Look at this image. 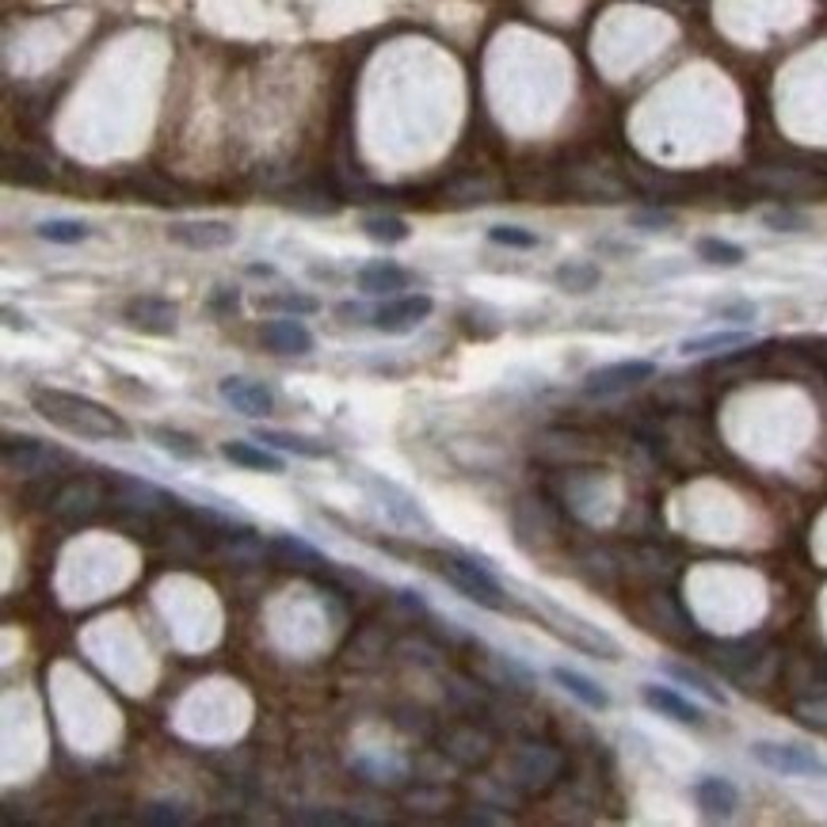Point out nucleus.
Returning <instances> with one entry per match:
<instances>
[{"mask_svg": "<svg viewBox=\"0 0 827 827\" xmlns=\"http://www.w3.org/2000/svg\"><path fill=\"white\" fill-rule=\"evenodd\" d=\"M31 408L50 423V428L65 431L73 438H88V443H130L133 428L118 412L92 397H80L69 390H54V385H35Z\"/></svg>", "mask_w": 827, "mask_h": 827, "instance_id": "obj_1", "label": "nucleus"}, {"mask_svg": "<svg viewBox=\"0 0 827 827\" xmlns=\"http://www.w3.org/2000/svg\"><path fill=\"white\" fill-rule=\"evenodd\" d=\"M564 751L546 740H519L508 755V786L523 797H542L561 781Z\"/></svg>", "mask_w": 827, "mask_h": 827, "instance_id": "obj_2", "label": "nucleus"}, {"mask_svg": "<svg viewBox=\"0 0 827 827\" xmlns=\"http://www.w3.org/2000/svg\"><path fill=\"white\" fill-rule=\"evenodd\" d=\"M435 561V572L454 587L458 595H466L469 602L484 610H508V595H504L500 580L484 572L481 564L466 561V557H454V554H431Z\"/></svg>", "mask_w": 827, "mask_h": 827, "instance_id": "obj_3", "label": "nucleus"}, {"mask_svg": "<svg viewBox=\"0 0 827 827\" xmlns=\"http://www.w3.org/2000/svg\"><path fill=\"white\" fill-rule=\"evenodd\" d=\"M705 660L717 667L725 679L740 683L743 690H755V683H766L763 664H771L774 652H766L763 640H710Z\"/></svg>", "mask_w": 827, "mask_h": 827, "instance_id": "obj_4", "label": "nucleus"}, {"mask_svg": "<svg viewBox=\"0 0 827 827\" xmlns=\"http://www.w3.org/2000/svg\"><path fill=\"white\" fill-rule=\"evenodd\" d=\"M542 610L554 618V622H549V629L561 633V637L569 640L572 648L595 656V660H622V645H618L610 633H602L599 625L584 622L580 614H572V610L557 607V602H549V599H542Z\"/></svg>", "mask_w": 827, "mask_h": 827, "instance_id": "obj_5", "label": "nucleus"}, {"mask_svg": "<svg viewBox=\"0 0 827 827\" xmlns=\"http://www.w3.org/2000/svg\"><path fill=\"white\" fill-rule=\"evenodd\" d=\"M107 496L111 492L96 476H73V481L58 484V492L50 496V516L65 526H80L107 504Z\"/></svg>", "mask_w": 827, "mask_h": 827, "instance_id": "obj_6", "label": "nucleus"}, {"mask_svg": "<svg viewBox=\"0 0 827 827\" xmlns=\"http://www.w3.org/2000/svg\"><path fill=\"white\" fill-rule=\"evenodd\" d=\"M438 751L454 766L481 771V766H488L496 759V736H492V728L476 725V721H461V725H450L438 736Z\"/></svg>", "mask_w": 827, "mask_h": 827, "instance_id": "obj_7", "label": "nucleus"}, {"mask_svg": "<svg viewBox=\"0 0 827 827\" xmlns=\"http://www.w3.org/2000/svg\"><path fill=\"white\" fill-rule=\"evenodd\" d=\"M751 759L759 766L786 778H827V763L804 743H781V740H755L751 743Z\"/></svg>", "mask_w": 827, "mask_h": 827, "instance_id": "obj_8", "label": "nucleus"}, {"mask_svg": "<svg viewBox=\"0 0 827 827\" xmlns=\"http://www.w3.org/2000/svg\"><path fill=\"white\" fill-rule=\"evenodd\" d=\"M656 378V362L652 359H622L610 362V367H599L584 378V397L591 400H610V397H625L637 385L652 382Z\"/></svg>", "mask_w": 827, "mask_h": 827, "instance_id": "obj_9", "label": "nucleus"}, {"mask_svg": "<svg viewBox=\"0 0 827 827\" xmlns=\"http://www.w3.org/2000/svg\"><path fill=\"white\" fill-rule=\"evenodd\" d=\"M107 492H111V504L115 511H138V516H161V511H188L183 500L161 492L156 484L149 481H138V476H123V473H111L107 476Z\"/></svg>", "mask_w": 827, "mask_h": 827, "instance_id": "obj_10", "label": "nucleus"}, {"mask_svg": "<svg viewBox=\"0 0 827 827\" xmlns=\"http://www.w3.org/2000/svg\"><path fill=\"white\" fill-rule=\"evenodd\" d=\"M0 458H4V469L12 476H50L58 461H65L62 450H54L50 443L31 435H4V446H0Z\"/></svg>", "mask_w": 827, "mask_h": 827, "instance_id": "obj_11", "label": "nucleus"}, {"mask_svg": "<svg viewBox=\"0 0 827 827\" xmlns=\"http://www.w3.org/2000/svg\"><path fill=\"white\" fill-rule=\"evenodd\" d=\"M359 481H362V488L370 492V500H374L397 526H405V531H428L431 526L420 508V500H416L408 488H400V484L385 481V476H374V473H362Z\"/></svg>", "mask_w": 827, "mask_h": 827, "instance_id": "obj_12", "label": "nucleus"}, {"mask_svg": "<svg viewBox=\"0 0 827 827\" xmlns=\"http://www.w3.org/2000/svg\"><path fill=\"white\" fill-rule=\"evenodd\" d=\"M431 309H435V302L428 294H397L370 313V325L385 336H405V332H412L416 325L431 317Z\"/></svg>", "mask_w": 827, "mask_h": 827, "instance_id": "obj_13", "label": "nucleus"}, {"mask_svg": "<svg viewBox=\"0 0 827 827\" xmlns=\"http://www.w3.org/2000/svg\"><path fill=\"white\" fill-rule=\"evenodd\" d=\"M123 320L141 332V336H176V325H180V313L168 297H130L123 309Z\"/></svg>", "mask_w": 827, "mask_h": 827, "instance_id": "obj_14", "label": "nucleus"}, {"mask_svg": "<svg viewBox=\"0 0 827 827\" xmlns=\"http://www.w3.org/2000/svg\"><path fill=\"white\" fill-rule=\"evenodd\" d=\"M168 241H176L180 249L191 252H214V249H229L237 241V229L221 218H188V221H173L168 226Z\"/></svg>", "mask_w": 827, "mask_h": 827, "instance_id": "obj_15", "label": "nucleus"}, {"mask_svg": "<svg viewBox=\"0 0 827 827\" xmlns=\"http://www.w3.org/2000/svg\"><path fill=\"white\" fill-rule=\"evenodd\" d=\"M218 397L226 400L233 412L249 416V420H264V416L275 412V393L267 385L252 382V378H241V374H229L218 382Z\"/></svg>", "mask_w": 827, "mask_h": 827, "instance_id": "obj_16", "label": "nucleus"}, {"mask_svg": "<svg viewBox=\"0 0 827 827\" xmlns=\"http://www.w3.org/2000/svg\"><path fill=\"white\" fill-rule=\"evenodd\" d=\"M557 531V516L549 508V500L542 496H519L516 500V538L519 546H534V542L554 538Z\"/></svg>", "mask_w": 827, "mask_h": 827, "instance_id": "obj_17", "label": "nucleus"}, {"mask_svg": "<svg viewBox=\"0 0 827 827\" xmlns=\"http://www.w3.org/2000/svg\"><path fill=\"white\" fill-rule=\"evenodd\" d=\"M259 340H264L267 352L275 355H309L313 352V332L302 325L297 317H275V320H264L259 328Z\"/></svg>", "mask_w": 827, "mask_h": 827, "instance_id": "obj_18", "label": "nucleus"}, {"mask_svg": "<svg viewBox=\"0 0 827 827\" xmlns=\"http://www.w3.org/2000/svg\"><path fill=\"white\" fill-rule=\"evenodd\" d=\"M640 698H645L648 710L660 713V717H667V721H675V725H690V728L705 725V713L698 710L695 702H687V698H683L679 690H672V687L645 683V687H640Z\"/></svg>", "mask_w": 827, "mask_h": 827, "instance_id": "obj_19", "label": "nucleus"}, {"mask_svg": "<svg viewBox=\"0 0 827 827\" xmlns=\"http://www.w3.org/2000/svg\"><path fill=\"white\" fill-rule=\"evenodd\" d=\"M446 683V702L450 710L466 713V717H481V713L492 710V698H488V683L481 675H469V672H446L443 675Z\"/></svg>", "mask_w": 827, "mask_h": 827, "instance_id": "obj_20", "label": "nucleus"}, {"mask_svg": "<svg viewBox=\"0 0 827 827\" xmlns=\"http://www.w3.org/2000/svg\"><path fill=\"white\" fill-rule=\"evenodd\" d=\"M355 282H359V290L367 297H397L400 290L412 287V271L393 264V259H374V264L359 267Z\"/></svg>", "mask_w": 827, "mask_h": 827, "instance_id": "obj_21", "label": "nucleus"}, {"mask_svg": "<svg viewBox=\"0 0 827 827\" xmlns=\"http://www.w3.org/2000/svg\"><path fill=\"white\" fill-rule=\"evenodd\" d=\"M645 622L652 625L656 633H664V637H672V640L695 637V622H690V618L679 610V602H675L672 595H664V591L648 595V614H645Z\"/></svg>", "mask_w": 827, "mask_h": 827, "instance_id": "obj_22", "label": "nucleus"}, {"mask_svg": "<svg viewBox=\"0 0 827 827\" xmlns=\"http://www.w3.org/2000/svg\"><path fill=\"white\" fill-rule=\"evenodd\" d=\"M695 801L702 809V816L710 819H728L740 804V793L728 778H717V774H705V778L695 781Z\"/></svg>", "mask_w": 827, "mask_h": 827, "instance_id": "obj_23", "label": "nucleus"}, {"mask_svg": "<svg viewBox=\"0 0 827 827\" xmlns=\"http://www.w3.org/2000/svg\"><path fill=\"white\" fill-rule=\"evenodd\" d=\"M595 454V446H587L584 435L576 431H546L538 438V458L554 461V466H580Z\"/></svg>", "mask_w": 827, "mask_h": 827, "instance_id": "obj_24", "label": "nucleus"}, {"mask_svg": "<svg viewBox=\"0 0 827 827\" xmlns=\"http://www.w3.org/2000/svg\"><path fill=\"white\" fill-rule=\"evenodd\" d=\"M221 458L241 469H256V473H282V469H287V461H282L279 454L259 446V438L256 443H249V438H229V443H221Z\"/></svg>", "mask_w": 827, "mask_h": 827, "instance_id": "obj_25", "label": "nucleus"}, {"mask_svg": "<svg viewBox=\"0 0 827 827\" xmlns=\"http://www.w3.org/2000/svg\"><path fill=\"white\" fill-rule=\"evenodd\" d=\"M554 683L557 687L564 690V695H572L576 698L580 705H587V710H595V713H602V710H610V695L607 690L599 687L595 679H587V675H580V672H572V667H561L557 664L554 672Z\"/></svg>", "mask_w": 827, "mask_h": 827, "instance_id": "obj_26", "label": "nucleus"}, {"mask_svg": "<svg viewBox=\"0 0 827 827\" xmlns=\"http://www.w3.org/2000/svg\"><path fill=\"white\" fill-rule=\"evenodd\" d=\"M751 344V332L743 328H725V332H705V336H690L679 344V355L683 359H695V355H725V352H736V347H748Z\"/></svg>", "mask_w": 827, "mask_h": 827, "instance_id": "obj_27", "label": "nucleus"}, {"mask_svg": "<svg viewBox=\"0 0 827 827\" xmlns=\"http://www.w3.org/2000/svg\"><path fill=\"white\" fill-rule=\"evenodd\" d=\"M256 438H259V443H267V446H279V450L294 454V458H309V461L332 458V446L317 443V438L294 435V431H279V428H259V431H256Z\"/></svg>", "mask_w": 827, "mask_h": 827, "instance_id": "obj_28", "label": "nucleus"}, {"mask_svg": "<svg viewBox=\"0 0 827 827\" xmlns=\"http://www.w3.org/2000/svg\"><path fill=\"white\" fill-rule=\"evenodd\" d=\"M554 279H557V287L569 290V294H591V290L602 282V271L595 264H587V259H569V264L557 267Z\"/></svg>", "mask_w": 827, "mask_h": 827, "instance_id": "obj_29", "label": "nucleus"}, {"mask_svg": "<svg viewBox=\"0 0 827 827\" xmlns=\"http://www.w3.org/2000/svg\"><path fill=\"white\" fill-rule=\"evenodd\" d=\"M751 180L763 183V188H774V191H816V188H824L819 176L789 173V168H759V173H751Z\"/></svg>", "mask_w": 827, "mask_h": 827, "instance_id": "obj_30", "label": "nucleus"}, {"mask_svg": "<svg viewBox=\"0 0 827 827\" xmlns=\"http://www.w3.org/2000/svg\"><path fill=\"white\" fill-rule=\"evenodd\" d=\"M153 443L161 446L164 454H173L176 461H199V458H203V446H199V438H191L188 431L153 428Z\"/></svg>", "mask_w": 827, "mask_h": 827, "instance_id": "obj_31", "label": "nucleus"}, {"mask_svg": "<svg viewBox=\"0 0 827 827\" xmlns=\"http://www.w3.org/2000/svg\"><path fill=\"white\" fill-rule=\"evenodd\" d=\"M35 233H39L42 241H50V244H80V241L92 237V229H88L85 221H77V218H50V221H39Z\"/></svg>", "mask_w": 827, "mask_h": 827, "instance_id": "obj_32", "label": "nucleus"}, {"mask_svg": "<svg viewBox=\"0 0 827 827\" xmlns=\"http://www.w3.org/2000/svg\"><path fill=\"white\" fill-rule=\"evenodd\" d=\"M362 233L378 244H400L408 241L412 229H408L405 218H393V214H370V218H362Z\"/></svg>", "mask_w": 827, "mask_h": 827, "instance_id": "obj_33", "label": "nucleus"}, {"mask_svg": "<svg viewBox=\"0 0 827 827\" xmlns=\"http://www.w3.org/2000/svg\"><path fill=\"white\" fill-rule=\"evenodd\" d=\"M695 249H698V256H702L705 264H713V267H740L743 259H748V252H743L740 244L721 241V237H702Z\"/></svg>", "mask_w": 827, "mask_h": 827, "instance_id": "obj_34", "label": "nucleus"}, {"mask_svg": "<svg viewBox=\"0 0 827 827\" xmlns=\"http://www.w3.org/2000/svg\"><path fill=\"white\" fill-rule=\"evenodd\" d=\"M664 675H672V679L687 683L690 690H698L702 698H710L713 705H728V695L721 687H713V679H705L702 672H695V667L687 664H664Z\"/></svg>", "mask_w": 827, "mask_h": 827, "instance_id": "obj_35", "label": "nucleus"}, {"mask_svg": "<svg viewBox=\"0 0 827 827\" xmlns=\"http://www.w3.org/2000/svg\"><path fill=\"white\" fill-rule=\"evenodd\" d=\"M488 241L500 244V249H519V252H531L542 244V237L534 229H523V226H492L488 229Z\"/></svg>", "mask_w": 827, "mask_h": 827, "instance_id": "obj_36", "label": "nucleus"}, {"mask_svg": "<svg viewBox=\"0 0 827 827\" xmlns=\"http://www.w3.org/2000/svg\"><path fill=\"white\" fill-rule=\"evenodd\" d=\"M259 305L271 313H287V317H305V313L320 309V302L309 294H267V297H259Z\"/></svg>", "mask_w": 827, "mask_h": 827, "instance_id": "obj_37", "label": "nucleus"}, {"mask_svg": "<svg viewBox=\"0 0 827 827\" xmlns=\"http://www.w3.org/2000/svg\"><path fill=\"white\" fill-rule=\"evenodd\" d=\"M271 554L282 557V561H297V564H328L317 549L305 546L302 538H290V534H279V538L271 542Z\"/></svg>", "mask_w": 827, "mask_h": 827, "instance_id": "obj_38", "label": "nucleus"}, {"mask_svg": "<svg viewBox=\"0 0 827 827\" xmlns=\"http://www.w3.org/2000/svg\"><path fill=\"white\" fill-rule=\"evenodd\" d=\"M287 206H294V211H302V214H317V218H325V214L340 211V199L325 195V191H294V195L287 199Z\"/></svg>", "mask_w": 827, "mask_h": 827, "instance_id": "obj_39", "label": "nucleus"}, {"mask_svg": "<svg viewBox=\"0 0 827 827\" xmlns=\"http://www.w3.org/2000/svg\"><path fill=\"white\" fill-rule=\"evenodd\" d=\"M393 721H397L400 733H408V736L416 733V736H423V740L435 733V717H428V710H416V705H400V710L393 713Z\"/></svg>", "mask_w": 827, "mask_h": 827, "instance_id": "obj_40", "label": "nucleus"}, {"mask_svg": "<svg viewBox=\"0 0 827 827\" xmlns=\"http://www.w3.org/2000/svg\"><path fill=\"white\" fill-rule=\"evenodd\" d=\"M763 226L774 229V233H809L812 221L797 211H766L763 214Z\"/></svg>", "mask_w": 827, "mask_h": 827, "instance_id": "obj_41", "label": "nucleus"}, {"mask_svg": "<svg viewBox=\"0 0 827 827\" xmlns=\"http://www.w3.org/2000/svg\"><path fill=\"white\" fill-rule=\"evenodd\" d=\"M397 656H405V660H412V664H423V667H438V648L431 645V640H400L397 645Z\"/></svg>", "mask_w": 827, "mask_h": 827, "instance_id": "obj_42", "label": "nucleus"}, {"mask_svg": "<svg viewBox=\"0 0 827 827\" xmlns=\"http://www.w3.org/2000/svg\"><path fill=\"white\" fill-rule=\"evenodd\" d=\"M633 229H645V233H664V229L675 226V218L667 211H633L629 214Z\"/></svg>", "mask_w": 827, "mask_h": 827, "instance_id": "obj_43", "label": "nucleus"}, {"mask_svg": "<svg viewBox=\"0 0 827 827\" xmlns=\"http://www.w3.org/2000/svg\"><path fill=\"white\" fill-rule=\"evenodd\" d=\"M141 819H145V824H183L188 812H183L180 804L156 801V804H149V809H141Z\"/></svg>", "mask_w": 827, "mask_h": 827, "instance_id": "obj_44", "label": "nucleus"}, {"mask_svg": "<svg viewBox=\"0 0 827 827\" xmlns=\"http://www.w3.org/2000/svg\"><path fill=\"white\" fill-rule=\"evenodd\" d=\"M9 180L12 183H47L50 180V173L47 168H39V164H31V161H9Z\"/></svg>", "mask_w": 827, "mask_h": 827, "instance_id": "obj_45", "label": "nucleus"}, {"mask_svg": "<svg viewBox=\"0 0 827 827\" xmlns=\"http://www.w3.org/2000/svg\"><path fill=\"white\" fill-rule=\"evenodd\" d=\"M717 317H725V320H736V325H751V320L759 317V305H751V302H733V305H721V309H717Z\"/></svg>", "mask_w": 827, "mask_h": 827, "instance_id": "obj_46", "label": "nucleus"}, {"mask_svg": "<svg viewBox=\"0 0 827 827\" xmlns=\"http://www.w3.org/2000/svg\"><path fill=\"white\" fill-rule=\"evenodd\" d=\"M297 824H355V816H340V812H294Z\"/></svg>", "mask_w": 827, "mask_h": 827, "instance_id": "obj_47", "label": "nucleus"}, {"mask_svg": "<svg viewBox=\"0 0 827 827\" xmlns=\"http://www.w3.org/2000/svg\"><path fill=\"white\" fill-rule=\"evenodd\" d=\"M408 804L412 809H423V804H431V809H446V793L438 789V793H408Z\"/></svg>", "mask_w": 827, "mask_h": 827, "instance_id": "obj_48", "label": "nucleus"}, {"mask_svg": "<svg viewBox=\"0 0 827 827\" xmlns=\"http://www.w3.org/2000/svg\"><path fill=\"white\" fill-rule=\"evenodd\" d=\"M214 309H221V313L237 309V290H229V287H218V294H214Z\"/></svg>", "mask_w": 827, "mask_h": 827, "instance_id": "obj_49", "label": "nucleus"}, {"mask_svg": "<svg viewBox=\"0 0 827 827\" xmlns=\"http://www.w3.org/2000/svg\"><path fill=\"white\" fill-rule=\"evenodd\" d=\"M4 320H9V328H20V332H27V328H31V320H27L24 313L12 309V305H9V309H4Z\"/></svg>", "mask_w": 827, "mask_h": 827, "instance_id": "obj_50", "label": "nucleus"}]
</instances>
